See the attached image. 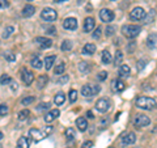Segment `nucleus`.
Listing matches in <instances>:
<instances>
[{
	"label": "nucleus",
	"mask_w": 157,
	"mask_h": 148,
	"mask_svg": "<svg viewBox=\"0 0 157 148\" xmlns=\"http://www.w3.org/2000/svg\"><path fill=\"white\" fill-rule=\"evenodd\" d=\"M135 105H136V107H139V109H141V110H153L157 106V102H156L155 98L140 96V97L136 98Z\"/></svg>",
	"instance_id": "nucleus-1"
},
{
	"label": "nucleus",
	"mask_w": 157,
	"mask_h": 148,
	"mask_svg": "<svg viewBox=\"0 0 157 148\" xmlns=\"http://www.w3.org/2000/svg\"><path fill=\"white\" fill-rule=\"evenodd\" d=\"M51 131H52V126H47V127H45V130H42V131L38 129H30L29 130V136H30L34 142H41L42 139H45L48 134H51Z\"/></svg>",
	"instance_id": "nucleus-2"
},
{
	"label": "nucleus",
	"mask_w": 157,
	"mask_h": 148,
	"mask_svg": "<svg viewBox=\"0 0 157 148\" xmlns=\"http://www.w3.org/2000/svg\"><path fill=\"white\" fill-rule=\"evenodd\" d=\"M122 33H123L124 37L130 38V39L136 38L141 33V26H139V25H124L122 28Z\"/></svg>",
	"instance_id": "nucleus-3"
},
{
	"label": "nucleus",
	"mask_w": 157,
	"mask_h": 148,
	"mask_svg": "<svg viewBox=\"0 0 157 148\" xmlns=\"http://www.w3.org/2000/svg\"><path fill=\"white\" fill-rule=\"evenodd\" d=\"M41 17H42V20H45V21H47V22H52V21H55V20L58 18V13H56L55 9L47 7V8L42 9Z\"/></svg>",
	"instance_id": "nucleus-4"
},
{
	"label": "nucleus",
	"mask_w": 157,
	"mask_h": 148,
	"mask_svg": "<svg viewBox=\"0 0 157 148\" xmlns=\"http://www.w3.org/2000/svg\"><path fill=\"white\" fill-rule=\"evenodd\" d=\"M151 123V119L148 115L145 114H136L134 118V126L137 127V129H141V127H145Z\"/></svg>",
	"instance_id": "nucleus-5"
},
{
	"label": "nucleus",
	"mask_w": 157,
	"mask_h": 148,
	"mask_svg": "<svg viewBox=\"0 0 157 148\" xmlns=\"http://www.w3.org/2000/svg\"><path fill=\"white\" fill-rule=\"evenodd\" d=\"M145 16H147V12L141 7H135L130 13V18L132 21H141V20L145 18Z\"/></svg>",
	"instance_id": "nucleus-6"
},
{
	"label": "nucleus",
	"mask_w": 157,
	"mask_h": 148,
	"mask_svg": "<svg viewBox=\"0 0 157 148\" xmlns=\"http://www.w3.org/2000/svg\"><path fill=\"white\" fill-rule=\"evenodd\" d=\"M114 17H115V14L111 9L104 8V9L100 11V18H101L102 22H111L113 20H114Z\"/></svg>",
	"instance_id": "nucleus-7"
},
{
	"label": "nucleus",
	"mask_w": 157,
	"mask_h": 148,
	"mask_svg": "<svg viewBox=\"0 0 157 148\" xmlns=\"http://www.w3.org/2000/svg\"><path fill=\"white\" fill-rule=\"evenodd\" d=\"M21 79H22V81L25 83V85L29 87V85H32L33 81H34V73L32 71L26 70V68H22L21 70Z\"/></svg>",
	"instance_id": "nucleus-8"
},
{
	"label": "nucleus",
	"mask_w": 157,
	"mask_h": 148,
	"mask_svg": "<svg viewBox=\"0 0 157 148\" xmlns=\"http://www.w3.org/2000/svg\"><path fill=\"white\" fill-rule=\"evenodd\" d=\"M96 109L100 111V113H106L109 111L110 109V102L107 98H100L97 102H96Z\"/></svg>",
	"instance_id": "nucleus-9"
},
{
	"label": "nucleus",
	"mask_w": 157,
	"mask_h": 148,
	"mask_svg": "<svg viewBox=\"0 0 157 148\" xmlns=\"http://www.w3.org/2000/svg\"><path fill=\"white\" fill-rule=\"evenodd\" d=\"M136 142V135L135 132H126V134L122 135V144L123 146H132L135 144Z\"/></svg>",
	"instance_id": "nucleus-10"
},
{
	"label": "nucleus",
	"mask_w": 157,
	"mask_h": 148,
	"mask_svg": "<svg viewBox=\"0 0 157 148\" xmlns=\"http://www.w3.org/2000/svg\"><path fill=\"white\" fill-rule=\"evenodd\" d=\"M63 28L66 30H76L77 29V20L75 17H67L63 21Z\"/></svg>",
	"instance_id": "nucleus-11"
},
{
	"label": "nucleus",
	"mask_w": 157,
	"mask_h": 148,
	"mask_svg": "<svg viewBox=\"0 0 157 148\" xmlns=\"http://www.w3.org/2000/svg\"><path fill=\"white\" fill-rule=\"evenodd\" d=\"M36 43H38V46L41 49H50L52 46V41L50 38H46V37H37Z\"/></svg>",
	"instance_id": "nucleus-12"
},
{
	"label": "nucleus",
	"mask_w": 157,
	"mask_h": 148,
	"mask_svg": "<svg viewBox=\"0 0 157 148\" xmlns=\"http://www.w3.org/2000/svg\"><path fill=\"white\" fill-rule=\"evenodd\" d=\"M96 26V21L93 17H86L85 21H84V26H82V29H84L85 33H90L93 29H94Z\"/></svg>",
	"instance_id": "nucleus-13"
},
{
	"label": "nucleus",
	"mask_w": 157,
	"mask_h": 148,
	"mask_svg": "<svg viewBox=\"0 0 157 148\" xmlns=\"http://www.w3.org/2000/svg\"><path fill=\"white\" fill-rule=\"evenodd\" d=\"M59 115H60V111H59V109H54V110L48 111L47 114L45 115V118H43V119H45L46 123H51L52 121H55Z\"/></svg>",
	"instance_id": "nucleus-14"
},
{
	"label": "nucleus",
	"mask_w": 157,
	"mask_h": 148,
	"mask_svg": "<svg viewBox=\"0 0 157 148\" xmlns=\"http://www.w3.org/2000/svg\"><path fill=\"white\" fill-rule=\"evenodd\" d=\"M126 88V84L121 80V79H115L111 81V89L114 92H122Z\"/></svg>",
	"instance_id": "nucleus-15"
},
{
	"label": "nucleus",
	"mask_w": 157,
	"mask_h": 148,
	"mask_svg": "<svg viewBox=\"0 0 157 148\" xmlns=\"http://www.w3.org/2000/svg\"><path fill=\"white\" fill-rule=\"evenodd\" d=\"M147 46L149 49H156L157 47V33H152L147 38Z\"/></svg>",
	"instance_id": "nucleus-16"
},
{
	"label": "nucleus",
	"mask_w": 157,
	"mask_h": 148,
	"mask_svg": "<svg viewBox=\"0 0 157 148\" xmlns=\"http://www.w3.org/2000/svg\"><path fill=\"white\" fill-rule=\"evenodd\" d=\"M48 83V76L47 75H39L37 79V88L38 89H43Z\"/></svg>",
	"instance_id": "nucleus-17"
},
{
	"label": "nucleus",
	"mask_w": 157,
	"mask_h": 148,
	"mask_svg": "<svg viewBox=\"0 0 157 148\" xmlns=\"http://www.w3.org/2000/svg\"><path fill=\"white\" fill-rule=\"evenodd\" d=\"M34 13H36V7L30 6V4H26L22 9V16L24 17H32Z\"/></svg>",
	"instance_id": "nucleus-18"
},
{
	"label": "nucleus",
	"mask_w": 157,
	"mask_h": 148,
	"mask_svg": "<svg viewBox=\"0 0 157 148\" xmlns=\"http://www.w3.org/2000/svg\"><path fill=\"white\" fill-rule=\"evenodd\" d=\"M76 126H77L78 131L84 132L88 129V122H86L85 118H77V119H76Z\"/></svg>",
	"instance_id": "nucleus-19"
},
{
	"label": "nucleus",
	"mask_w": 157,
	"mask_h": 148,
	"mask_svg": "<svg viewBox=\"0 0 157 148\" xmlns=\"http://www.w3.org/2000/svg\"><path fill=\"white\" fill-rule=\"evenodd\" d=\"M118 73H119L121 77H128L131 75V70H130V67L127 66V64H121Z\"/></svg>",
	"instance_id": "nucleus-20"
},
{
	"label": "nucleus",
	"mask_w": 157,
	"mask_h": 148,
	"mask_svg": "<svg viewBox=\"0 0 157 148\" xmlns=\"http://www.w3.org/2000/svg\"><path fill=\"white\" fill-rule=\"evenodd\" d=\"M94 51H96L94 43H86V45L82 47V54H84V55H93Z\"/></svg>",
	"instance_id": "nucleus-21"
},
{
	"label": "nucleus",
	"mask_w": 157,
	"mask_h": 148,
	"mask_svg": "<svg viewBox=\"0 0 157 148\" xmlns=\"http://www.w3.org/2000/svg\"><path fill=\"white\" fill-rule=\"evenodd\" d=\"M29 146H30V140H29V138L21 136L17 140V147L16 148H29Z\"/></svg>",
	"instance_id": "nucleus-22"
},
{
	"label": "nucleus",
	"mask_w": 157,
	"mask_h": 148,
	"mask_svg": "<svg viewBox=\"0 0 157 148\" xmlns=\"http://www.w3.org/2000/svg\"><path fill=\"white\" fill-rule=\"evenodd\" d=\"M64 101H66V96H64V93H63V92L56 93L55 97H54V103H55L56 106L63 105V103H64Z\"/></svg>",
	"instance_id": "nucleus-23"
},
{
	"label": "nucleus",
	"mask_w": 157,
	"mask_h": 148,
	"mask_svg": "<svg viewBox=\"0 0 157 148\" xmlns=\"http://www.w3.org/2000/svg\"><path fill=\"white\" fill-rule=\"evenodd\" d=\"M101 60L104 64H110V62L113 60V58H111V54L109 50H104L101 54Z\"/></svg>",
	"instance_id": "nucleus-24"
},
{
	"label": "nucleus",
	"mask_w": 157,
	"mask_h": 148,
	"mask_svg": "<svg viewBox=\"0 0 157 148\" xmlns=\"http://www.w3.org/2000/svg\"><path fill=\"white\" fill-rule=\"evenodd\" d=\"M81 95L84 97H92L93 96V91H92V85L86 84V85H82L81 88Z\"/></svg>",
	"instance_id": "nucleus-25"
},
{
	"label": "nucleus",
	"mask_w": 157,
	"mask_h": 148,
	"mask_svg": "<svg viewBox=\"0 0 157 148\" xmlns=\"http://www.w3.org/2000/svg\"><path fill=\"white\" fill-rule=\"evenodd\" d=\"M78 71H80L81 73H88V72L90 71L89 63H86V62H80V63H78Z\"/></svg>",
	"instance_id": "nucleus-26"
},
{
	"label": "nucleus",
	"mask_w": 157,
	"mask_h": 148,
	"mask_svg": "<svg viewBox=\"0 0 157 148\" xmlns=\"http://www.w3.org/2000/svg\"><path fill=\"white\" fill-rule=\"evenodd\" d=\"M55 59H56V56H54V55L47 56V58L45 59V68H46L47 71L54 66V63H55Z\"/></svg>",
	"instance_id": "nucleus-27"
},
{
	"label": "nucleus",
	"mask_w": 157,
	"mask_h": 148,
	"mask_svg": "<svg viewBox=\"0 0 157 148\" xmlns=\"http://www.w3.org/2000/svg\"><path fill=\"white\" fill-rule=\"evenodd\" d=\"M122 60H123V54H122V51L117 50L115 56H114V66L119 67V66H121V63H122Z\"/></svg>",
	"instance_id": "nucleus-28"
},
{
	"label": "nucleus",
	"mask_w": 157,
	"mask_h": 148,
	"mask_svg": "<svg viewBox=\"0 0 157 148\" xmlns=\"http://www.w3.org/2000/svg\"><path fill=\"white\" fill-rule=\"evenodd\" d=\"M64 71H66V64H64V63H59V64H56L55 70H54L55 75H58V76L63 75V73H64Z\"/></svg>",
	"instance_id": "nucleus-29"
},
{
	"label": "nucleus",
	"mask_w": 157,
	"mask_h": 148,
	"mask_svg": "<svg viewBox=\"0 0 157 148\" xmlns=\"http://www.w3.org/2000/svg\"><path fill=\"white\" fill-rule=\"evenodd\" d=\"M30 64H32V67H33V68H37V70H41L43 63H42V60H41V59H39L38 56H36V58H33V59H32V63H30Z\"/></svg>",
	"instance_id": "nucleus-30"
},
{
	"label": "nucleus",
	"mask_w": 157,
	"mask_h": 148,
	"mask_svg": "<svg viewBox=\"0 0 157 148\" xmlns=\"http://www.w3.org/2000/svg\"><path fill=\"white\" fill-rule=\"evenodd\" d=\"M66 136H67V140L68 142H72V140H75V131H73V129H71V127H68V129L66 130Z\"/></svg>",
	"instance_id": "nucleus-31"
},
{
	"label": "nucleus",
	"mask_w": 157,
	"mask_h": 148,
	"mask_svg": "<svg viewBox=\"0 0 157 148\" xmlns=\"http://www.w3.org/2000/svg\"><path fill=\"white\" fill-rule=\"evenodd\" d=\"M12 81V77L7 75V73H4V75H2V77H0V84L2 85H8V84H11Z\"/></svg>",
	"instance_id": "nucleus-32"
},
{
	"label": "nucleus",
	"mask_w": 157,
	"mask_h": 148,
	"mask_svg": "<svg viewBox=\"0 0 157 148\" xmlns=\"http://www.w3.org/2000/svg\"><path fill=\"white\" fill-rule=\"evenodd\" d=\"M29 115H30V111H29L28 109H24L18 113V121H25L29 118Z\"/></svg>",
	"instance_id": "nucleus-33"
},
{
	"label": "nucleus",
	"mask_w": 157,
	"mask_h": 148,
	"mask_svg": "<svg viewBox=\"0 0 157 148\" xmlns=\"http://www.w3.org/2000/svg\"><path fill=\"white\" fill-rule=\"evenodd\" d=\"M3 56L6 58L8 62H14V60H16V55H14L12 51H4L3 53Z\"/></svg>",
	"instance_id": "nucleus-34"
},
{
	"label": "nucleus",
	"mask_w": 157,
	"mask_h": 148,
	"mask_svg": "<svg viewBox=\"0 0 157 148\" xmlns=\"http://www.w3.org/2000/svg\"><path fill=\"white\" fill-rule=\"evenodd\" d=\"M34 101H36V98H34L33 96H28V97H24L22 100H21V103L24 106H29L30 103H33Z\"/></svg>",
	"instance_id": "nucleus-35"
},
{
	"label": "nucleus",
	"mask_w": 157,
	"mask_h": 148,
	"mask_svg": "<svg viewBox=\"0 0 157 148\" xmlns=\"http://www.w3.org/2000/svg\"><path fill=\"white\" fill-rule=\"evenodd\" d=\"M14 32V28L13 26H7L6 29H4V32H3V38H9L12 36V33Z\"/></svg>",
	"instance_id": "nucleus-36"
},
{
	"label": "nucleus",
	"mask_w": 157,
	"mask_h": 148,
	"mask_svg": "<svg viewBox=\"0 0 157 148\" xmlns=\"http://www.w3.org/2000/svg\"><path fill=\"white\" fill-rule=\"evenodd\" d=\"M60 49H62L63 51H70L71 49H72V42H71V41H68V39H66V41H63Z\"/></svg>",
	"instance_id": "nucleus-37"
},
{
	"label": "nucleus",
	"mask_w": 157,
	"mask_h": 148,
	"mask_svg": "<svg viewBox=\"0 0 157 148\" xmlns=\"http://www.w3.org/2000/svg\"><path fill=\"white\" fill-rule=\"evenodd\" d=\"M8 113H9L8 105H6V103H2V105H0V117H6Z\"/></svg>",
	"instance_id": "nucleus-38"
},
{
	"label": "nucleus",
	"mask_w": 157,
	"mask_h": 148,
	"mask_svg": "<svg viewBox=\"0 0 157 148\" xmlns=\"http://www.w3.org/2000/svg\"><path fill=\"white\" fill-rule=\"evenodd\" d=\"M68 100H70V102H76V100H77V91L72 89L70 92V95H68Z\"/></svg>",
	"instance_id": "nucleus-39"
},
{
	"label": "nucleus",
	"mask_w": 157,
	"mask_h": 148,
	"mask_svg": "<svg viewBox=\"0 0 157 148\" xmlns=\"http://www.w3.org/2000/svg\"><path fill=\"white\" fill-rule=\"evenodd\" d=\"M68 80H70V76H68V75H60V77H58L56 83L60 84V85H63V84L68 83Z\"/></svg>",
	"instance_id": "nucleus-40"
},
{
	"label": "nucleus",
	"mask_w": 157,
	"mask_h": 148,
	"mask_svg": "<svg viewBox=\"0 0 157 148\" xmlns=\"http://www.w3.org/2000/svg\"><path fill=\"white\" fill-rule=\"evenodd\" d=\"M153 18H155V11H151L149 14H147L143 21H144V24H149V22L153 21Z\"/></svg>",
	"instance_id": "nucleus-41"
},
{
	"label": "nucleus",
	"mask_w": 157,
	"mask_h": 148,
	"mask_svg": "<svg viewBox=\"0 0 157 148\" xmlns=\"http://www.w3.org/2000/svg\"><path fill=\"white\" fill-rule=\"evenodd\" d=\"M106 33V37H111V36H114V33H115V28L113 26V25H110V26H106V30H105Z\"/></svg>",
	"instance_id": "nucleus-42"
},
{
	"label": "nucleus",
	"mask_w": 157,
	"mask_h": 148,
	"mask_svg": "<svg viewBox=\"0 0 157 148\" xmlns=\"http://www.w3.org/2000/svg\"><path fill=\"white\" fill-rule=\"evenodd\" d=\"M145 64H147V60L145 59H143V60H139L137 62V71H143L144 68H145Z\"/></svg>",
	"instance_id": "nucleus-43"
},
{
	"label": "nucleus",
	"mask_w": 157,
	"mask_h": 148,
	"mask_svg": "<svg viewBox=\"0 0 157 148\" xmlns=\"http://www.w3.org/2000/svg\"><path fill=\"white\" fill-rule=\"evenodd\" d=\"M98 80H101V81H104V80H106L107 79V72L106 71H101L100 73H98Z\"/></svg>",
	"instance_id": "nucleus-44"
},
{
	"label": "nucleus",
	"mask_w": 157,
	"mask_h": 148,
	"mask_svg": "<svg viewBox=\"0 0 157 148\" xmlns=\"http://www.w3.org/2000/svg\"><path fill=\"white\" fill-rule=\"evenodd\" d=\"M101 33H102L101 28H96V29H94V33H93V38H94V39H98V38L101 37Z\"/></svg>",
	"instance_id": "nucleus-45"
},
{
	"label": "nucleus",
	"mask_w": 157,
	"mask_h": 148,
	"mask_svg": "<svg viewBox=\"0 0 157 148\" xmlns=\"http://www.w3.org/2000/svg\"><path fill=\"white\" fill-rule=\"evenodd\" d=\"M48 107H50V103H46V102H42V103H39V106L37 107L38 110H46V109H48Z\"/></svg>",
	"instance_id": "nucleus-46"
},
{
	"label": "nucleus",
	"mask_w": 157,
	"mask_h": 148,
	"mask_svg": "<svg viewBox=\"0 0 157 148\" xmlns=\"http://www.w3.org/2000/svg\"><path fill=\"white\" fill-rule=\"evenodd\" d=\"M93 147V140H86L81 144V148H92Z\"/></svg>",
	"instance_id": "nucleus-47"
},
{
	"label": "nucleus",
	"mask_w": 157,
	"mask_h": 148,
	"mask_svg": "<svg viewBox=\"0 0 157 148\" xmlns=\"http://www.w3.org/2000/svg\"><path fill=\"white\" fill-rule=\"evenodd\" d=\"M92 91H93V96H96V95H98V93H100L101 87H100V85H92Z\"/></svg>",
	"instance_id": "nucleus-48"
},
{
	"label": "nucleus",
	"mask_w": 157,
	"mask_h": 148,
	"mask_svg": "<svg viewBox=\"0 0 157 148\" xmlns=\"http://www.w3.org/2000/svg\"><path fill=\"white\" fill-rule=\"evenodd\" d=\"M8 7H9L8 0H0V8H8Z\"/></svg>",
	"instance_id": "nucleus-49"
},
{
	"label": "nucleus",
	"mask_w": 157,
	"mask_h": 148,
	"mask_svg": "<svg viewBox=\"0 0 157 148\" xmlns=\"http://www.w3.org/2000/svg\"><path fill=\"white\" fill-rule=\"evenodd\" d=\"M11 89L12 91H17V83L16 81H13V80L11 81Z\"/></svg>",
	"instance_id": "nucleus-50"
},
{
	"label": "nucleus",
	"mask_w": 157,
	"mask_h": 148,
	"mask_svg": "<svg viewBox=\"0 0 157 148\" xmlns=\"http://www.w3.org/2000/svg\"><path fill=\"white\" fill-rule=\"evenodd\" d=\"M86 117H88V118H90V119H93V118H94V115H93V113H92L90 110H88V111H86Z\"/></svg>",
	"instance_id": "nucleus-51"
},
{
	"label": "nucleus",
	"mask_w": 157,
	"mask_h": 148,
	"mask_svg": "<svg viewBox=\"0 0 157 148\" xmlns=\"http://www.w3.org/2000/svg\"><path fill=\"white\" fill-rule=\"evenodd\" d=\"M47 32H48V34H55V29H54V28H48Z\"/></svg>",
	"instance_id": "nucleus-52"
},
{
	"label": "nucleus",
	"mask_w": 157,
	"mask_h": 148,
	"mask_svg": "<svg viewBox=\"0 0 157 148\" xmlns=\"http://www.w3.org/2000/svg\"><path fill=\"white\" fill-rule=\"evenodd\" d=\"M55 3H64V2H67V0H54Z\"/></svg>",
	"instance_id": "nucleus-53"
},
{
	"label": "nucleus",
	"mask_w": 157,
	"mask_h": 148,
	"mask_svg": "<svg viewBox=\"0 0 157 148\" xmlns=\"http://www.w3.org/2000/svg\"><path fill=\"white\" fill-rule=\"evenodd\" d=\"M3 138H4V135H3V132H2V131H0V140H2V139H3Z\"/></svg>",
	"instance_id": "nucleus-54"
},
{
	"label": "nucleus",
	"mask_w": 157,
	"mask_h": 148,
	"mask_svg": "<svg viewBox=\"0 0 157 148\" xmlns=\"http://www.w3.org/2000/svg\"><path fill=\"white\" fill-rule=\"evenodd\" d=\"M110 148H114V147H110Z\"/></svg>",
	"instance_id": "nucleus-55"
},
{
	"label": "nucleus",
	"mask_w": 157,
	"mask_h": 148,
	"mask_svg": "<svg viewBox=\"0 0 157 148\" xmlns=\"http://www.w3.org/2000/svg\"><path fill=\"white\" fill-rule=\"evenodd\" d=\"M0 148H2V146H0Z\"/></svg>",
	"instance_id": "nucleus-56"
}]
</instances>
